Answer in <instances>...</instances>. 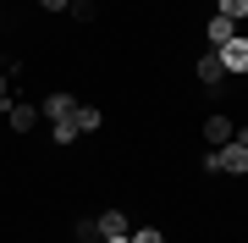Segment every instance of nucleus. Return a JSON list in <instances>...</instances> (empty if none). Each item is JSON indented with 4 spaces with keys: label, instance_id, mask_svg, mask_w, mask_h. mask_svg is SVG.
<instances>
[{
    "label": "nucleus",
    "instance_id": "f257e3e1",
    "mask_svg": "<svg viewBox=\"0 0 248 243\" xmlns=\"http://www.w3.org/2000/svg\"><path fill=\"white\" fill-rule=\"evenodd\" d=\"M204 166H210V171H226V177H243V171H248V144H243V138H232V144H221Z\"/></svg>",
    "mask_w": 248,
    "mask_h": 243
},
{
    "label": "nucleus",
    "instance_id": "f03ea898",
    "mask_svg": "<svg viewBox=\"0 0 248 243\" xmlns=\"http://www.w3.org/2000/svg\"><path fill=\"white\" fill-rule=\"evenodd\" d=\"M215 55H221V66H226V72H248V33L226 39V45L215 50Z\"/></svg>",
    "mask_w": 248,
    "mask_h": 243
},
{
    "label": "nucleus",
    "instance_id": "7ed1b4c3",
    "mask_svg": "<svg viewBox=\"0 0 248 243\" xmlns=\"http://www.w3.org/2000/svg\"><path fill=\"white\" fill-rule=\"evenodd\" d=\"M94 232L99 238H122L127 232V210H99V216H94Z\"/></svg>",
    "mask_w": 248,
    "mask_h": 243
},
{
    "label": "nucleus",
    "instance_id": "20e7f679",
    "mask_svg": "<svg viewBox=\"0 0 248 243\" xmlns=\"http://www.w3.org/2000/svg\"><path fill=\"white\" fill-rule=\"evenodd\" d=\"M204 138H210V144H215V149H221V144H232V138H237V127H232V122L221 116V111H215V116H210V122H204Z\"/></svg>",
    "mask_w": 248,
    "mask_h": 243
},
{
    "label": "nucleus",
    "instance_id": "39448f33",
    "mask_svg": "<svg viewBox=\"0 0 248 243\" xmlns=\"http://www.w3.org/2000/svg\"><path fill=\"white\" fill-rule=\"evenodd\" d=\"M33 122H39L33 105H6V127L11 133H33Z\"/></svg>",
    "mask_w": 248,
    "mask_h": 243
},
{
    "label": "nucleus",
    "instance_id": "423d86ee",
    "mask_svg": "<svg viewBox=\"0 0 248 243\" xmlns=\"http://www.w3.org/2000/svg\"><path fill=\"white\" fill-rule=\"evenodd\" d=\"M204 33H210V45L221 50L226 39H237V22H232V17H221V11H215V17H210V28H204Z\"/></svg>",
    "mask_w": 248,
    "mask_h": 243
},
{
    "label": "nucleus",
    "instance_id": "0eeeda50",
    "mask_svg": "<svg viewBox=\"0 0 248 243\" xmlns=\"http://www.w3.org/2000/svg\"><path fill=\"white\" fill-rule=\"evenodd\" d=\"M226 78H232V72L221 66V55L210 50V55H204V61H199V83H210V89H215V83H226Z\"/></svg>",
    "mask_w": 248,
    "mask_h": 243
},
{
    "label": "nucleus",
    "instance_id": "6e6552de",
    "mask_svg": "<svg viewBox=\"0 0 248 243\" xmlns=\"http://www.w3.org/2000/svg\"><path fill=\"white\" fill-rule=\"evenodd\" d=\"M72 111H78V99H72V94H50V99H45V116H50V122H66Z\"/></svg>",
    "mask_w": 248,
    "mask_h": 243
},
{
    "label": "nucleus",
    "instance_id": "1a4fd4ad",
    "mask_svg": "<svg viewBox=\"0 0 248 243\" xmlns=\"http://www.w3.org/2000/svg\"><path fill=\"white\" fill-rule=\"evenodd\" d=\"M72 122H78V133H94V127H99V111H94V105H78Z\"/></svg>",
    "mask_w": 248,
    "mask_h": 243
},
{
    "label": "nucleus",
    "instance_id": "9d476101",
    "mask_svg": "<svg viewBox=\"0 0 248 243\" xmlns=\"http://www.w3.org/2000/svg\"><path fill=\"white\" fill-rule=\"evenodd\" d=\"M50 138H55V144H72V138H78V122H72V116H66V122H55V127H50Z\"/></svg>",
    "mask_w": 248,
    "mask_h": 243
},
{
    "label": "nucleus",
    "instance_id": "9b49d317",
    "mask_svg": "<svg viewBox=\"0 0 248 243\" xmlns=\"http://www.w3.org/2000/svg\"><path fill=\"white\" fill-rule=\"evenodd\" d=\"M215 11H221V17H232V22H243V17H248V0H221Z\"/></svg>",
    "mask_w": 248,
    "mask_h": 243
},
{
    "label": "nucleus",
    "instance_id": "f8f14e48",
    "mask_svg": "<svg viewBox=\"0 0 248 243\" xmlns=\"http://www.w3.org/2000/svg\"><path fill=\"white\" fill-rule=\"evenodd\" d=\"M66 11H72L78 22H94V0H66Z\"/></svg>",
    "mask_w": 248,
    "mask_h": 243
},
{
    "label": "nucleus",
    "instance_id": "ddd939ff",
    "mask_svg": "<svg viewBox=\"0 0 248 243\" xmlns=\"http://www.w3.org/2000/svg\"><path fill=\"white\" fill-rule=\"evenodd\" d=\"M133 243H166V232H155V227H143V232H133Z\"/></svg>",
    "mask_w": 248,
    "mask_h": 243
},
{
    "label": "nucleus",
    "instance_id": "4468645a",
    "mask_svg": "<svg viewBox=\"0 0 248 243\" xmlns=\"http://www.w3.org/2000/svg\"><path fill=\"white\" fill-rule=\"evenodd\" d=\"M39 6H45V11H66V0H39Z\"/></svg>",
    "mask_w": 248,
    "mask_h": 243
},
{
    "label": "nucleus",
    "instance_id": "2eb2a0df",
    "mask_svg": "<svg viewBox=\"0 0 248 243\" xmlns=\"http://www.w3.org/2000/svg\"><path fill=\"white\" fill-rule=\"evenodd\" d=\"M99 243H133V238H127V232H122V238H99Z\"/></svg>",
    "mask_w": 248,
    "mask_h": 243
},
{
    "label": "nucleus",
    "instance_id": "dca6fc26",
    "mask_svg": "<svg viewBox=\"0 0 248 243\" xmlns=\"http://www.w3.org/2000/svg\"><path fill=\"white\" fill-rule=\"evenodd\" d=\"M6 89H11V78H0V99H6Z\"/></svg>",
    "mask_w": 248,
    "mask_h": 243
},
{
    "label": "nucleus",
    "instance_id": "f3484780",
    "mask_svg": "<svg viewBox=\"0 0 248 243\" xmlns=\"http://www.w3.org/2000/svg\"><path fill=\"white\" fill-rule=\"evenodd\" d=\"M237 138H243V144H248V127H243V133H237Z\"/></svg>",
    "mask_w": 248,
    "mask_h": 243
}]
</instances>
